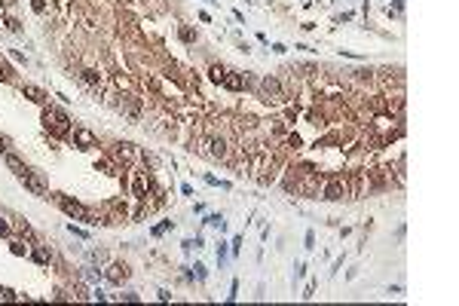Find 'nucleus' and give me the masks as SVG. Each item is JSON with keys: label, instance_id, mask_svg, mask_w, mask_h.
<instances>
[{"label": "nucleus", "instance_id": "obj_1", "mask_svg": "<svg viewBox=\"0 0 459 306\" xmlns=\"http://www.w3.org/2000/svg\"><path fill=\"white\" fill-rule=\"evenodd\" d=\"M52 196H55V202H59V208L67 214V218H74V221H86V224H92V226H95V224H101V218H98V214H92L86 205H80L77 199H67V196H62V193H52Z\"/></svg>", "mask_w": 459, "mask_h": 306}, {"label": "nucleus", "instance_id": "obj_2", "mask_svg": "<svg viewBox=\"0 0 459 306\" xmlns=\"http://www.w3.org/2000/svg\"><path fill=\"white\" fill-rule=\"evenodd\" d=\"M43 129L55 138H64V135H71V120H67V113L55 107H43Z\"/></svg>", "mask_w": 459, "mask_h": 306}, {"label": "nucleus", "instance_id": "obj_3", "mask_svg": "<svg viewBox=\"0 0 459 306\" xmlns=\"http://www.w3.org/2000/svg\"><path fill=\"white\" fill-rule=\"evenodd\" d=\"M321 196H325L328 202H337V199H343V196H349V193H346V178H343V175H331L328 184H325V190H321Z\"/></svg>", "mask_w": 459, "mask_h": 306}, {"label": "nucleus", "instance_id": "obj_4", "mask_svg": "<svg viewBox=\"0 0 459 306\" xmlns=\"http://www.w3.org/2000/svg\"><path fill=\"white\" fill-rule=\"evenodd\" d=\"M21 184H25L34 196H46V181H43L37 172H31V168H25V175H21Z\"/></svg>", "mask_w": 459, "mask_h": 306}, {"label": "nucleus", "instance_id": "obj_5", "mask_svg": "<svg viewBox=\"0 0 459 306\" xmlns=\"http://www.w3.org/2000/svg\"><path fill=\"white\" fill-rule=\"evenodd\" d=\"M202 147H209V153L214 156V160H227V156H230V147H227L224 138H205Z\"/></svg>", "mask_w": 459, "mask_h": 306}, {"label": "nucleus", "instance_id": "obj_6", "mask_svg": "<svg viewBox=\"0 0 459 306\" xmlns=\"http://www.w3.org/2000/svg\"><path fill=\"white\" fill-rule=\"evenodd\" d=\"M129 273H132V269L125 266V264H110L104 276H107V282H113V285H123V282L129 279Z\"/></svg>", "mask_w": 459, "mask_h": 306}, {"label": "nucleus", "instance_id": "obj_7", "mask_svg": "<svg viewBox=\"0 0 459 306\" xmlns=\"http://www.w3.org/2000/svg\"><path fill=\"white\" fill-rule=\"evenodd\" d=\"M74 144L80 147V150H86V147H95L98 138H95L89 129H80V126H77V129H74Z\"/></svg>", "mask_w": 459, "mask_h": 306}, {"label": "nucleus", "instance_id": "obj_8", "mask_svg": "<svg viewBox=\"0 0 459 306\" xmlns=\"http://www.w3.org/2000/svg\"><path fill=\"white\" fill-rule=\"evenodd\" d=\"M245 74H239V71H227L224 74V80H221V86H227V89H233V92H239V89H245Z\"/></svg>", "mask_w": 459, "mask_h": 306}, {"label": "nucleus", "instance_id": "obj_9", "mask_svg": "<svg viewBox=\"0 0 459 306\" xmlns=\"http://www.w3.org/2000/svg\"><path fill=\"white\" fill-rule=\"evenodd\" d=\"M260 86H263V92L272 95L275 101H285V92H282V86H279V80H275V77H267V80H263Z\"/></svg>", "mask_w": 459, "mask_h": 306}, {"label": "nucleus", "instance_id": "obj_10", "mask_svg": "<svg viewBox=\"0 0 459 306\" xmlns=\"http://www.w3.org/2000/svg\"><path fill=\"white\" fill-rule=\"evenodd\" d=\"M120 107H123L125 113H129V117H141V101H138L135 95H123Z\"/></svg>", "mask_w": 459, "mask_h": 306}, {"label": "nucleus", "instance_id": "obj_11", "mask_svg": "<svg viewBox=\"0 0 459 306\" xmlns=\"http://www.w3.org/2000/svg\"><path fill=\"white\" fill-rule=\"evenodd\" d=\"M80 80H83L86 86H92V89H98L101 86V74L95 71V67H83V71H80Z\"/></svg>", "mask_w": 459, "mask_h": 306}, {"label": "nucleus", "instance_id": "obj_12", "mask_svg": "<svg viewBox=\"0 0 459 306\" xmlns=\"http://www.w3.org/2000/svg\"><path fill=\"white\" fill-rule=\"evenodd\" d=\"M113 156L123 163V165H129L135 160V150H132V144H117V150H113Z\"/></svg>", "mask_w": 459, "mask_h": 306}, {"label": "nucleus", "instance_id": "obj_13", "mask_svg": "<svg viewBox=\"0 0 459 306\" xmlns=\"http://www.w3.org/2000/svg\"><path fill=\"white\" fill-rule=\"evenodd\" d=\"M21 92H25V95L34 101V104H46V95H43V89H37V86H31V83H28V86H21Z\"/></svg>", "mask_w": 459, "mask_h": 306}, {"label": "nucleus", "instance_id": "obj_14", "mask_svg": "<svg viewBox=\"0 0 459 306\" xmlns=\"http://www.w3.org/2000/svg\"><path fill=\"white\" fill-rule=\"evenodd\" d=\"M6 165H9V168H13V172H16L19 178H21V175H25V163H21V160H19V156H16V153H6Z\"/></svg>", "mask_w": 459, "mask_h": 306}, {"label": "nucleus", "instance_id": "obj_15", "mask_svg": "<svg viewBox=\"0 0 459 306\" xmlns=\"http://www.w3.org/2000/svg\"><path fill=\"white\" fill-rule=\"evenodd\" d=\"M224 74H227V67H224V64H211V67H209V80H211V83H217V86H221Z\"/></svg>", "mask_w": 459, "mask_h": 306}, {"label": "nucleus", "instance_id": "obj_16", "mask_svg": "<svg viewBox=\"0 0 459 306\" xmlns=\"http://www.w3.org/2000/svg\"><path fill=\"white\" fill-rule=\"evenodd\" d=\"M13 77H16V74H13V67H9V64H6L3 59H0V80H6V83H9V80H13Z\"/></svg>", "mask_w": 459, "mask_h": 306}, {"label": "nucleus", "instance_id": "obj_17", "mask_svg": "<svg viewBox=\"0 0 459 306\" xmlns=\"http://www.w3.org/2000/svg\"><path fill=\"white\" fill-rule=\"evenodd\" d=\"M178 37H181L184 43H193V40H196V31H193V28H181V31H178Z\"/></svg>", "mask_w": 459, "mask_h": 306}, {"label": "nucleus", "instance_id": "obj_18", "mask_svg": "<svg viewBox=\"0 0 459 306\" xmlns=\"http://www.w3.org/2000/svg\"><path fill=\"white\" fill-rule=\"evenodd\" d=\"M34 260H37V264H49V251H46V248H34Z\"/></svg>", "mask_w": 459, "mask_h": 306}, {"label": "nucleus", "instance_id": "obj_19", "mask_svg": "<svg viewBox=\"0 0 459 306\" xmlns=\"http://www.w3.org/2000/svg\"><path fill=\"white\" fill-rule=\"evenodd\" d=\"M13 254H16V257H21V254H31V248H28L25 242H13Z\"/></svg>", "mask_w": 459, "mask_h": 306}, {"label": "nucleus", "instance_id": "obj_20", "mask_svg": "<svg viewBox=\"0 0 459 306\" xmlns=\"http://www.w3.org/2000/svg\"><path fill=\"white\" fill-rule=\"evenodd\" d=\"M205 224H209V226H221V230H224V218H221V214H209Z\"/></svg>", "mask_w": 459, "mask_h": 306}, {"label": "nucleus", "instance_id": "obj_21", "mask_svg": "<svg viewBox=\"0 0 459 306\" xmlns=\"http://www.w3.org/2000/svg\"><path fill=\"white\" fill-rule=\"evenodd\" d=\"M46 6H49L46 0H31V9H34V13H40V16L46 13Z\"/></svg>", "mask_w": 459, "mask_h": 306}, {"label": "nucleus", "instance_id": "obj_22", "mask_svg": "<svg viewBox=\"0 0 459 306\" xmlns=\"http://www.w3.org/2000/svg\"><path fill=\"white\" fill-rule=\"evenodd\" d=\"M285 147H294L297 150V147H300V138H297V135H288V138H285Z\"/></svg>", "mask_w": 459, "mask_h": 306}, {"label": "nucleus", "instance_id": "obj_23", "mask_svg": "<svg viewBox=\"0 0 459 306\" xmlns=\"http://www.w3.org/2000/svg\"><path fill=\"white\" fill-rule=\"evenodd\" d=\"M19 230H21V236H25V239H34V233H31V226H28L25 221H21V224H19Z\"/></svg>", "mask_w": 459, "mask_h": 306}, {"label": "nucleus", "instance_id": "obj_24", "mask_svg": "<svg viewBox=\"0 0 459 306\" xmlns=\"http://www.w3.org/2000/svg\"><path fill=\"white\" fill-rule=\"evenodd\" d=\"M168 226H171V221H166V224H159V226H153V236H163V233L168 230Z\"/></svg>", "mask_w": 459, "mask_h": 306}, {"label": "nucleus", "instance_id": "obj_25", "mask_svg": "<svg viewBox=\"0 0 459 306\" xmlns=\"http://www.w3.org/2000/svg\"><path fill=\"white\" fill-rule=\"evenodd\" d=\"M6 25H9V31H13V34H21V25H19L16 19H6Z\"/></svg>", "mask_w": 459, "mask_h": 306}, {"label": "nucleus", "instance_id": "obj_26", "mask_svg": "<svg viewBox=\"0 0 459 306\" xmlns=\"http://www.w3.org/2000/svg\"><path fill=\"white\" fill-rule=\"evenodd\" d=\"M193 276H196V279L202 282V279H205V266H202V264H196V266H193Z\"/></svg>", "mask_w": 459, "mask_h": 306}, {"label": "nucleus", "instance_id": "obj_27", "mask_svg": "<svg viewBox=\"0 0 459 306\" xmlns=\"http://www.w3.org/2000/svg\"><path fill=\"white\" fill-rule=\"evenodd\" d=\"M67 230H71V233H74V236H80V239H86V236H89V233H86V230H80V226H74V224H71V226H67Z\"/></svg>", "mask_w": 459, "mask_h": 306}, {"label": "nucleus", "instance_id": "obj_28", "mask_svg": "<svg viewBox=\"0 0 459 306\" xmlns=\"http://www.w3.org/2000/svg\"><path fill=\"white\" fill-rule=\"evenodd\" d=\"M13 297H16V294H13V291H6L3 285H0V300H13Z\"/></svg>", "mask_w": 459, "mask_h": 306}, {"label": "nucleus", "instance_id": "obj_29", "mask_svg": "<svg viewBox=\"0 0 459 306\" xmlns=\"http://www.w3.org/2000/svg\"><path fill=\"white\" fill-rule=\"evenodd\" d=\"M224 257H227V245L217 242V260H224Z\"/></svg>", "mask_w": 459, "mask_h": 306}, {"label": "nucleus", "instance_id": "obj_30", "mask_svg": "<svg viewBox=\"0 0 459 306\" xmlns=\"http://www.w3.org/2000/svg\"><path fill=\"white\" fill-rule=\"evenodd\" d=\"M230 245H233V254H236V251H239V245H242V236H233V242H230Z\"/></svg>", "mask_w": 459, "mask_h": 306}, {"label": "nucleus", "instance_id": "obj_31", "mask_svg": "<svg viewBox=\"0 0 459 306\" xmlns=\"http://www.w3.org/2000/svg\"><path fill=\"white\" fill-rule=\"evenodd\" d=\"M0 236H9V224L3 218H0Z\"/></svg>", "mask_w": 459, "mask_h": 306}, {"label": "nucleus", "instance_id": "obj_32", "mask_svg": "<svg viewBox=\"0 0 459 306\" xmlns=\"http://www.w3.org/2000/svg\"><path fill=\"white\" fill-rule=\"evenodd\" d=\"M0 150L6 153V138H3V135H0Z\"/></svg>", "mask_w": 459, "mask_h": 306}]
</instances>
